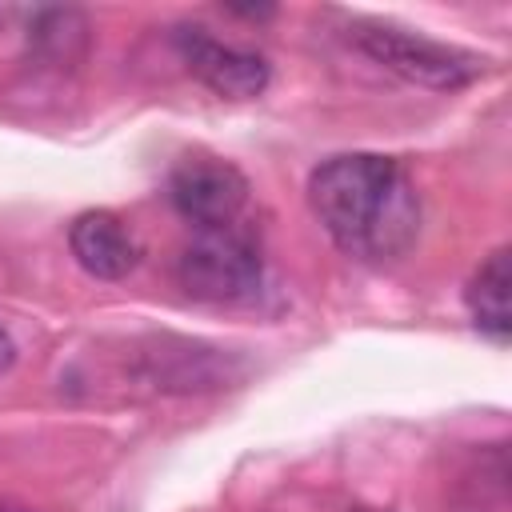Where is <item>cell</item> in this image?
<instances>
[{
  "mask_svg": "<svg viewBox=\"0 0 512 512\" xmlns=\"http://www.w3.org/2000/svg\"><path fill=\"white\" fill-rule=\"evenodd\" d=\"M308 204L332 244L360 264L400 260L420 232V196L380 152H340L312 168Z\"/></svg>",
  "mask_w": 512,
  "mask_h": 512,
  "instance_id": "6da1fadb",
  "label": "cell"
},
{
  "mask_svg": "<svg viewBox=\"0 0 512 512\" xmlns=\"http://www.w3.org/2000/svg\"><path fill=\"white\" fill-rule=\"evenodd\" d=\"M348 32L364 56H372L388 72H396L420 88H436V92H456V88L472 84L476 76H484V64H488L476 52H464L456 44L420 36L412 28L380 24V20H352Z\"/></svg>",
  "mask_w": 512,
  "mask_h": 512,
  "instance_id": "7a4b0ae2",
  "label": "cell"
},
{
  "mask_svg": "<svg viewBox=\"0 0 512 512\" xmlns=\"http://www.w3.org/2000/svg\"><path fill=\"white\" fill-rule=\"evenodd\" d=\"M176 284L204 304H248L264 288L260 244L240 228L196 232L176 256Z\"/></svg>",
  "mask_w": 512,
  "mask_h": 512,
  "instance_id": "3957f363",
  "label": "cell"
},
{
  "mask_svg": "<svg viewBox=\"0 0 512 512\" xmlns=\"http://www.w3.org/2000/svg\"><path fill=\"white\" fill-rule=\"evenodd\" d=\"M168 200L188 224H196V232L236 228L248 208V180L224 160L188 156L168 176Z\"/></svg>",
  "mask_w": 512,
  "mask_h": 512,
  "instance_id": "277c9868",
  "label": "cell"
},
{
  "mask_svg": "<svg viewBox=\"0 0 512 512\" xmlns=\"http://www.w3.org/2000/svg\"><path fill=\"white\" fill-rule=\"evenodd\" d=\"M180 60L188 64V72L212 88L216 96H228V100H252L268 88V60L260 52H248V48H236V44H224L216 36H208L204 28H176L172 36Z\"/></svg>",
  "mask_w": 512,
  "mask_h": 512,
  "instance_id": "5b68a950",
  "label": "cell"
},
{
  "mask_svg": "<svg viewBox=\"0 0 512 512\" xmlns=\"http://www.w3.org/2000/svg\"><path fill=\"white\" fill-rule=\"evenodd\" d=\"M68 248L76 256V264L96 276V280H124L136 260H140V244L136 236L124 228L120 216L96 208V212H80L68 228Z\"/></svg>",
  "mask_w": 512,
  "mask_h": 512,
  "instance_id": "8992f818",
  "label": "cell"
},
{
  "mask_svg": "<svg viewBox=\"0 0 512 512\" xmlns=\"http://www.w3.org/2000/svg\"><path fill=\"white\" fill-rule=\"evenodd\" d=\"M508 284H512V268H508V248H496L468 280L464 288V308L472 328L492 340L496 348L508 344L512 336V308H508Z\"/></svg>",
  "mask_w": 512,
  "mask_h": 512,
  "instance_id": "52a82bcc",
  "label": "cell"
},
{
  "mask_svg": "<svg viewBox=\"0 0 512 512\" xmlns=\"http://www.w3.org/2000/svg\"><path fill=\"white\" fill-rule=\"evenodd\" d=\"M84 32H88V24L76 8H44L28 24V40L56 60H72L84 44Z\"/></svg>",
  "mask_w": 512,
  "mask_h": 512,
  "instance_id": "ba28073f",
  "label": "cell"
},
{
  "mask_svg": "<svg viewBox=\"0 0 512 512\" xmlns=\"http://www.w3.org/2000/svg\"><path fill=\"white\" fill-rule=\"evenodd\" d=\"M12 364H16V340H12V336H8V328L0 324V376H4Z\"/></svg>",
  "mask_w": 512,
  "mask_h": 512,
  "instance_id": "9c48e42d",
  "label": "cell"
},
{
  "mask_svg": "<svg viewBox=\"0 0 512 512\" xmlns=\"http://www.w3.org/2000/svg\"><path fill=\"white\" fill-rule=\"evenodd\" d=\"M0 512H28V508H0Z\"/></svg>",
  "mask_w": 512,
  "mask_h": 512,
  "instance_id": "30bf717a",
  "label": "cell"
},
{
  "mask_svg": "<svg viewBox=\"0 0 512 512\" xmlns=\"http://www.w3.org/2000/svg\"><path fill=\"white\" fill-rule=\"evenodd\" d=\"M356 512H380V508H356Z\"/></svg>",
  "mask_w": 512,
  "mask_h": 512,
  "instance_id": "8fae6325",
  "label": "cell"
},
{
  "mask_svg": "<svg viewBox=\"0 0 512 512\" xmlns=\"http://www.w3.org/2000/svg\"><path fill=\"white\" fill-rule=\"evenodd\" d=\"M4 16H8V12H4V8H0V24H4Z\"/></svg>",
  "mask_w": 512,
  "mask_h": 512,
  "instance_id": "7c38bea8",
  "label": "cell"
}]
</instances>
